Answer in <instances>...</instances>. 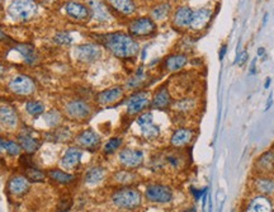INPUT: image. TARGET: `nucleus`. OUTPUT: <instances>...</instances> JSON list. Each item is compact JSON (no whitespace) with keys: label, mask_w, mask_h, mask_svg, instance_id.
Returning <instances> with one entry per match:
<instances>
[{"label":"nucleus","mask_w":274,"mask_h":212,"mask_svg":"<svg viewBox=\"0 0 274 212\" xmlns=\"http://www.w3.org/2000/svg\"><path fill=\"white\" fill-rule=\"evenodd\" d=\"M99 42L118 59H132L140 51L139 42L132 36L124 32H112V33L103 34L99 38Z\"/></svg>","instance_id":"nucleus-1"},{"label":"nucleus","mask_w":274,"mask_h":212,"mask_svg":"<svg viewBox=\"0 0 274 212\" xmlns=\"http://www.w3.org/2000/svg\"><path fill=\"white\" fill-rule=\"evenodd\" d=\"M110 200L117 209L132 211L141 206L142 195L139 190H136L133 187L123 186L112 193Z\"/></svg>","instance_id":"nucleus-2"},{"label":"nucleus","mask_w":274,"mask_h":212,"mask_svg":"<svg viewBox=\"0 0 274 212\" xmlns=\"http://www.w3.org/2000/svg\"><path fill=\"white\" fill-rule=\"evenodd\" d=\"M8 14L17 22H28L38 14V3L36 0H13Z\"/></svg>","instance_id":"nucleus-3"},{"label":"nucleus","mask_w":274,"mask_h":212,"mask_svg":"<svg viewBox=\"0 0 274 212\" xmlns=\"http://www.w3.org/2000/svg\"><path fill=\"white\" fill-rule=\"evenodd\" d=\"M64 114L74 122H85L93 116V106L83 98L70 99L64 107Z\"/></svg>","instance_id":"nucleus-4"},{"label":"nucleus","mask_w":274,"mask_h":212,"mask_svg":"<svg viewBox=\"0 0 274 212\" xmlns=\"http://www.w3.org/2000/svg\"><path fill=\"white\" fill-rule=\"evenodd\" d=\"M151 106V94L147 91H136L126 101L127 116L135 117L141 114Z\"/></svg>","instance_id":"nucleus-5"},{"label":"nucleus","mask_w":274,"mask_h":212,"mask_svg":"<svg viewBox=\"0 0 274 212\" xmlns=\"http://www.w3.org/2000/svg\"><path fill=\"white\" fill-rule=\"evenodd\" d=\"M156 32V23L155 20L151 19L150 17H139L135 18L128 24V34L139 38L153 36Z\"/></svg>","instance_id":"nucleus-6"},{"label":"nucleus","mask_w":274,"mask_h":212,"mask_svg":"<svg viewBox=\"0 0 274 212\" xmlns=\"http://www.w3.org/2000/svg\"><path fill=\"white\" fill-rule=\"evenodd\" d=\"M8 88L18 97H29L36 92V83L29 75L19 74L9 82Z\"/></svg>","instance_id":"nucleus-7"},{"label":"nucleus","mask_w":274,"mask_h":212,"mask_svg":"<svg viewBox=\"0 0 274 212\" xmlns=\"http://www.w3.org/2000/svg\"><path fill=\"white\" fill-rule=\"evenodd\" d=\"M136 123L139 124L142 136L146 140H155L160 136V127L154 123L153 113L150 110H145L141 114H139L136 118Z\"/></svg>","instance_id":"nucleus-8"},{"label":"nucleus","mask_w":274,"mask_h":212,"mask_svg":"<svg viewBox=\"0 0 274 212\" xmlns=\"http://www.w3.org/2000/svg\"><path fill=\"white\" fill-rule=\"evenodd\" d=\"M145 198L154 204H169L173 200V191L164 184H150L145 191Z\"/></svg>","instance_id":"nucleus-9"},{"label":"nucleus","mask_w":274,"mask_h":212,"mask_svg":"<svg viewBox=\"0 0 274 212\" xmlns=\"http://www.w3.org/2000/svg\"><path fill=\"white\" fill-rule=\"evenodd\" d=\"M124 97V88L121 85H116L112 88L99 92L95 96V105L99 107H108V106L117 105Z\"/></svg>","instance_id":"nucleus-10"},{"label":"nucleus","mask_w":274,"mask_h":212,"mask_svg":"<svg viewBox=\"0 0 274 212\" xmlns=\"http://www.w3.org/2000/svg\"><path fill=\"white\" fill-rule=\"evenodd\" d=\"M74 55L78 61L83 62V64H91V62L100 59L102 48L96 43H85V45L77 46L74 50Z\"/></svg>","instance_id":"nucleus-11"},{"label":"nucleus","mask_w":274,"mask_h":212,"mask_svg":"<svg viewBox=\"0 0 274 212\" xmlns=\"http://www.w3.org/2000/svg\"><path fill=\"white\" fill-rule=\"evenodd\" d=\"M144 151L139 150V149H122L118 154V160L121 165L126 169H136V168L141 167L144 163Z\"/></svg>","instance_id":"nucleus-12"},{"label":"nucleus","mask_w":274,"mask_h":212,"mask_svg":"<svg viewBox=\"0 0 274 212\" xmlns=\"http://www.w3.org/2000/svg\"><path fill=\"white\" fill-rule=\"evenodd\" d=\"M75 142L80 149L94 151L100 146V136L91 128H85L78 133L75 137Z\"/></svg>","instance_id":"nucleus-13"},{"label":"nucleus","mask_w":274,"mask_h":212,"mask_svg":"<svg viewBox=\"0 0 274 212\" xmlns=\"http://www.w3.org/2000/svg\"><path fill=\"white\" fill-rule=\"evenodd\" d=\"M173 97L170 94L169 88L167 85H161L160 88L156 89L155 93L151 97V108L159 110H167L172 108Z\"/></svg>","instance_id":"nucleus-14"},{"label":"nucleus","mask_w":274,"mask_h":212,"mask_svg":"<svg viewBox=\"0 0 274 212\" xmlns=\"http://www.w3.org/2000/svg\"><path fill=\"white\" fill-rule=\"evenodd\" d=\"M65 11L66 14L74 20H78V22H84V20L88 19L91 17V10H89V6H87L85 4L77 1V0H70L65 4Z\"/></svg>","instance_id":"nucleus-15"},{"label":"nucleus","mask_w":274,"mask_h":212,"mask_svg":"<svg viewBox=\"0 0 274 212\" xmlns=\"http://www.w3.org/2000/svg\"><path fill=\"white\" fill-rule=\"evenodd\" d=\"M195 132L193 128L189 127H179L173 132L172 137H170V145L176 149H182L185 147L193 141Z\"/></svg>","instance_id":"nucleus-16"},{"label":"nucleus","mask_w":274,"mask_h":212,"mask_svg":"<svg viewBox=\"0 0 274 212\" xmlns=\"http://www.w3.org/2000/svg\"><path fill=\"white\" fill-rule=\"evenodd\" d=\"M83 150L79 146H69L61 158V167L66 170L77 169L80 164Z\"/></svg>","instance_id":"nucleus-17"},{"label":"nucleus","mask_w":274,"mask_h":212,"mask_svg":"<svg viewBox=\"0 0 274 212\" xmlns=\"http://www.w3.org/2000/svg\"><path fill=\"white\" fill-rule=\"evenodd\" d=\"M89 10L91 17L99 23H105L112 18L109 8L103 0H89Z\"/></svg>","instance_id":"nucleus-18"},{"label":"nucleus","mask_w":274,"mask_h":212,"mask_svg":"<svg viewBox=\"0 0 274 212\" xmlns=\"http://www.w3.org/2000/svg\"><path fill=\"white\" fill-rule=\"evenodd\" d=\"M211 18H212V10L211 9L199 8L197 10H193L189 28L192 31H202L208 26Z\"/></svg>","instance_id":"nucleus-19"},{"label":"nucleus","mask_w":274,"mask_h":212,"mask_svg":"<svg viewBox=\"0 0 274 212\" xmlns=\"http://www.w3.org/2000/svg\"><path fill=\"white\" fill-rule=\"evenodd\" d=\"M244 212H273V204L267 196L258 195L246 204Z\"/></svg>","instance_id":"nucleus-20"},{"label":"nucleus","mask_w":274,"mask_h":212,"mask_svg":"<svg viewBox=\"0 0 274 212\" xmlns=\"http://www.w3.org/2000/svg\"><path fill=\"white\" fill-rule=\"evenodd\" d=\"M31 182L27 179L26 176H14L11 177L8 182V191L10 195L15 197H22L29 191Z\"/></svg>","instance_id":"nucleus-21"},{"label":"nucleus","mask_w":274,"mask_h":212,"mask_svg":"<svg viewBox=\"0 0 274 212\" xmlns=\"http://www.w3.org/2000/svg\"><path fill=\"white\" fill-rule=\"evenodd\" d=\"M193 10L188 5L178 6L173 14V24L177 28H189Z\"/></svg>","instance_id":"nucleus-22"},{"label":"nucleus","mask_w":274,"mask_h":212,"mask_svg":"<svg viewBox=\"0 0 274 212\" xmlns=\"http://www.w3.org/2000/svg\"><path fill=\"white\" fill-rule=\"evenodd\" d=\"M255 170L259 173V176H269L274 174V153L267 151L260 156L255 163Z\"/></svg>","instance_id":"nucleus-23"},{"label":"nucleus","mask_w":274,"mask_h":212,"mask_svg":"<svg viewBox=\"0 0 274 212\" xmlns=\"http://www.w3.org/2000/svg\"><path fill=\"white\" fill-rule=\"evenodd\" d=\"M0 123L4 127L13 130L19 123V117H18L17 110L10 106H1L0 107Z\"/></svg>","instance_id":"nucleus-24"},{"label":"nucleus","mask_w":274,"mask_h":212,"mask_svg":"<svg viewBox=\"0 0 274 212\" xmlns=\"http://www.w3.org/2000/svg\"><path fill=\"white\" fill-rule=\"evenodd\" d=\"M108 6L119 13V14L124 15V17H130V15L135 14L137 10V5H136L135 0H107Z\"/></svg>","instance_id":"nucleus-25"},{"label":"nucleus","mask_w":274,"mask_h":212,"mask_svg":"<svg viewBox=\"0 0 274 212\" xmlns=\"http://www.w3.org/2000/svg\"><path fill=\"white\" fill-rule=\"evenodd\" d=\"M18 144L20 145L22 150L26 151L27 154L36 153L41 146L40 139L34 137L29 131H24V132L19 133V136H18Z\"/></svg>","instance_id":"nucleus-26"},{"label":"nucleus","mask_w":274,"mask_h":212,"mask_svg":"<svg viewBox=\"0 0 274 212\" xmlns=\"http://www.w3.org/2000/svg\"><path fill=\"white\" fill-rule=\"evenodd\" d=\"M254 190L258 195L273 196L274 195V179L269 176H259L254 179Z\"/></svg>","instance_id":"nucleus-27"},{"label":"nucleus","mask_w":274,"mask_h":212,"mask_svg":"<svg viewBox=\"0 0 274 212\" xmlns=\"http://www.w3.org/2000/svg\"><path fill=\"white\" fill-rule=\"evenodd\" d=\"M188 64V56L184 54L169 55L164 61V68L170 73H177L182 70Z\"/></svg>","instance_id":"nucleus-28"},{"label":"nucleus","mask_w":274,"mask_h":212,"mask_svg":"<svg viewBox=\"0 0 274 212\" xmlns=\"http://www.w3.org/2000/svg\"><path fill=\"white\" fill-rule=\"evenodd\" d=\"M197 107V101L192 97H183V98L178 99L176 102H173L172 108L177 110L181 114H188L195 109Z\"/></svg>","instance_id":"nucleus-29"},{"label":"nucleus","mask_w":274,"mask_h":212,"mask_svg":"<svg viewBox=\"0 0 274 212\" xmlns=\"http://www.w3.org/2000/svg\"><path fill=\"white\" fill-rule=\"evenodd\" d=\"M105 169L100 165H95V167H91L87 170L84 176V182L88 186H95V184L100 183L103 179L105 178Z\"/></svg>","instance_id":"nucleus-30"},{"label":"nucleus","mask_w":274,"mask_h":212,"mask_svg":"<svg viewBox=\"0 0 274 212\" xmlns=\"http://www.w3.org/2000/svg\"><path fill=\"white\" fill-rule=\"evenodd\" d=\"M15 50L19 52L20 56L23 57V60H24V62H26L27 65H34L37 62V60H38V55H37L33 46L20 43V45L15 46Z\"/></svg>","instance_id":"nucleus-31"},{"label":"nucleus","mask_w":274,"mask_h":212,"mask_svg":"<svg viewBox=\"0 0 274 212\" xmlns=\"http://www.w3.org/2000/svg\"><path fill=\"white\" fill-rule=\"evenodd\" d=\"M46 176L57 184H70L71 182H74V179H75V177H74L73 174L61 169L48 170Z\"/></svg>","instance_id":"nucleus-32"},{"label":"nucleus","mask_w":274,"mask_h":212,"mask_svg":"<svg viewBox=\"0 0 274 212\" xmlns=\"http://www.w3.org/2000/svg\"><path fill=\"white\" fill-rule=\"evenodd\" d=\"M146 74H145L144 68H139L136 70V73L133 74L132 77L126 82V88L130 89V91H140L142 85L145 84V80H146Z\"/></svg>","instance_id":"nucleus-33"},{"label":"nucleus","mask_w":274,"mask_h":212,"mask_svg":"<svg viewBox=\"0 0 274 212\" xmlns=\"http://www.w3.org/2000/svg\"><path fill=\"white\" fill-rule=\"evenodd\" d=\"M170 10H172V6H170V3L168 1H164V3H160L158 5L154 6L150 11V18L155 22H159V20H164L165 18H168V15L170 14Z\"/></svg>","instance_id":"nucleus-34"},{"label":"nucleus","mask_w":274,"mask_h":212,"mask_svg":"<svg viewBox=\"0 0 274 212\" xmlns=\"http://www.w3.org/2000/svg\"><path fill=\"white\" fill-rule=\"evenodd\" d=\"M136 178H137V176L133 172H131V169H122L113 174L114 182H117L121 186H128V184L133 183Z\"/></svg>","instance_id":"nucleus-35"},{"label":"nucleus","mask_w":274,"mask_h":212,"mask_svg":"<svg viewBox=\"0 0 274 212\" xmlns=\"http://www.w3.org/2000/svg\"><path fill=\"white\" fill-rule=\"evenodd\" d=\"M24 169V176L27 177L29 182L33 183H38V182H43L46 179V174L41 169L36 167L34 164L28 165V167L23 168Z\"/></svg>","instance_id":"nucleus-36"},{"label":"nucleus","mask_w":274,"mask_h":212,"mask_svg":"<svg viewBox=\"0 0 274 212\" xmlns=\"http://www.w3.org/2000/svg\"><path fill=\"white\" fill-rule=\"evenodd\" d=\"M47 136H50V140L55 142H64L70 139L71 132L65 126H59V127L54 128V131L51 133H48Z\"/></svg>","instance_id":"nucleus-37"},{"label":"nucleus","mask_w":274,"mask_h":212,"mask_svg":"<svg viewBox=\"0 0 274 212\" xmlns=\"http://www.w3.org/2000/svg\"><path fill=\"white\" fill-rule=\"evenodd\" d=\"M45 122L50 128H56L61 124L62 121V113L59 109H51L48 110L47 113H45Z\"/></svg>","instance_id":"nucleus-38"},{"label":"nucleus","mask_w":274,"mask_h":212,"mask_svg":"<svg viewBox=\"0 0 274 212\" xmlns=\"http://www.w3.org/2000/svg\"><path fill=\"white\" fill-rule=\"evenodd\" d=\"M26 112L32 117H38L45 113V105L40 101H28L26 103Z\"/></svg>","instance_id":"nucleus-39"},{"label":"nucleus","mask_w":274,"mask_h":212,"mask_svg":"<svg viewBox=\"0 0 274 212\" xmlns=\"http://www.w3.org/2000/svg\"><path fill=\"white\" fill-rule=\"evenodd\" d=\"M123 144V139L119 137V136H116V137H112V139L108 140L105 142V145L103 146V153L105 155H112V154L116 153L117 150H119V147Z\"/></svg>","instance_id":"nucleus-40"},{"label":"nucleus","mask_w":274,"mask_h":212,"mask_svg":"<svg viewBox=\"0 0 274 212\" xmlns=\"http://www.w3.org/2000/svg\"><path fill=\"white\" fill-rule=\"evenodd\" d=\"M54 41L59 46H70L73 43V37L69 32H59L55 34Z\"/></svg>","instance_id":"nucleus-41"},{"label":"nucleus","mask_w":274,"mask_h":212,"mask_svg":"<svg viewBox=\"0 0 274 212\" xmlns=\"http://www.w3.org/2000/svg\"><path fill=\"white\" fill-rule=\"evenodd\" d=\"M20 150H22V147H20V145L18 142L8 141V144H6L5 153L9 156H18L20 154Z\"/></svg>","instance_id":"nucleus-42"},{"label":"nucleus","mask_w":274,"mask_h":212,"mask_svg":"<svg viewBox=\"0 0 274 212\" xmlns=\"http://www.w3.org/2000/svg\"><path fill=\"white\" fill-rule=\"evenodd\" d=\"M167 163L174 169H179L182 167V156L177 155V154H169L167 156Z\"/></svg>","instance_id":"nucleus-43"},{"label":"nucleus","mask_w":274,"mask_h":212,"mask_svg":"<svg viewBox=\"0 0 274 212\" xmlns=\"http://www.w3.org/2000/svg\"><path fill=\"white\" fill-rule=\"evenodd\" d=\"M207 191H208L207 188H202V190H197V188H194V187H192V188H190V192H192V195H193V197H194L195 201L201 200V198L206 195Z\"/></svg>","instance_id":"nucleus-44"},{"label":"nucleus","mask_w":274,"mask_h":212,"mask_svg":"<svg viewBox=\"0 0 274 212\" xmlns=\"http://www.w3.org/2000/svg\"><path fill=\"white\" fill-rule=\"evenodd\" d=\"M246 61H248V52L243 51L236 56L234 64H239V66H244V64H245Z\"/></svg>","instance_id":"nucleus-45"},{"label":"nucleus","mask_w":274,"mask_h":212,"mask_svg":"<svg viewBox=\"0 0 274 212\" xmlns=\"http://www.w3.org/2000/svg\"><path fill=\"white\" fill-rule=\"evenodd\" d=\"M6 144H8V140H4V139H1V137H0V154L5 153Z\"/></svg>","instance_id":"nucleus-46"},{"label":"nucleus","mask_w":274,"mask_h":212,"mask_svg":"<svg viewBox=\"0 0 274 212\" xmlns=\"http://www.w3.org/2000/svg\"><path fill=\"white\" fill-rule=\"evenodd\" d=\"M226 51H227V46L223 45L220 50V60H223V56L226 55Z\"/></svg>","instance_id":"nucleus-47"},{"label":"nucleus","mask_w":274,"mask_h":212,"mask_svg":"<svg viewBox=\"0 0 274 212\" xmlns=\"http://www.w3.org/2000/svg\"><path fill=\"white\" fill-rule=\"evenodd\" d=\"M255 65H257V59H254L252 61V66H250V74H255L257 73V68H255Z\"/></svg>","instance_id":"nucleus-48"},{"label":"nucleus","mask_w":274,"mask_h":212,"mask_svg":"<svg viewBox=\"0 0 274 212\" xmlns=\"http://www.w3.org/2000/svg\"><path fill=\"white\" fill-rule=\"evenodd\" d=\"M272 105H273V94H271L268 98V101H267V107H266V110H268L269 108L272 107Z\"/></svg>","instance_id":"nucleus-49"},{"label":"nucleus","mask_w":274,"mask_h":212,"mask_svg":"<svg viewBox=\"0 0 274 212\" xmlns=\"http://www.w3.org/2000/svg\"><path fill=\"white\" fill-rule=\"evenodd\" d=\"M4 74H5V66L3 64H0V78L4 77Z\"/></svg>","instance_id":"nucleus-50"},{"label":"nucleus","mask_w":274,"mask_h":212,"mask_svg":"<svg viewBox=\"0 0 274 212\" xmlns=\"http://www.w3.org/2000/svg\"><path fill=\"white\" fill-rule=\"evenodd\" d=\"M266 50H264L263 47H260L259 50H258V56H266Z\"/></svg>","instance_id":"nucleus-51"},{"label":"nucleus","mask_w":274,"mask_h":212,"mask_svg":"<svg viewBox=\"0 0 274 212\" xmlns=\"http://www.w3.org/2000/svg\"><path fill=\"white\" fill-rule=\"evenodd\" d=\"M182 212H197V210H195V207H189V209H185Z\"/></svg>","instance_id":"nucleus-52"},{"label":"nucleus","mask_w":274,"mask_h":212,"mask_svg":"<svg viewBox=\"0 0 274 212\" xmlns=\"http://www.w3.org/2000/svg\"><path fill=\"white\" fill-rule=\"evenodd\" d=\"M271 78H268V79H267V82H266V84H264V88L266 89H268L269 88V85H271Z\"/></svg>","instance_id":"nucleus-53"},{"label":"nucleus","mask_w":274,"mask_h":212,"mask_svg":"<svg viewBox=\"0 0 274 212\" xmlns=\"http://www.w3.org/2000/svg\"><path fill=\"white\" fill-rule=\"evenodd\" d=\"M5 38H6L5 33H4V32L0 29V40H5Z\"/></svg>","instance_id":"nucleus-54"},{"label":"nucleus","mask_w":274,"mask_h":212,"mask_svg":"<svg viewBox=\"0 0 274 212\" xmlns=\"http://www.w3.org/2000/svg\"><path fill=\"white\" fill-rule=\"evenodd\" d=\"M273 212H274V207H273Z\"/></svg>","instance_id":"nucleus-55"},{"label":"nucleus","mask_w":274,"mask_h":212,"mask_svg":"<svg viewBox=\"0 0 274 212\" xmlns=\"http://www.w3.org/2000/svg\"><path fill=\"white\" fill-rule=\"evenodd\" d=\"M64 212H68V211H64Z\"/></svg>","instance_id":"nucleus-56"}]
</instances>
